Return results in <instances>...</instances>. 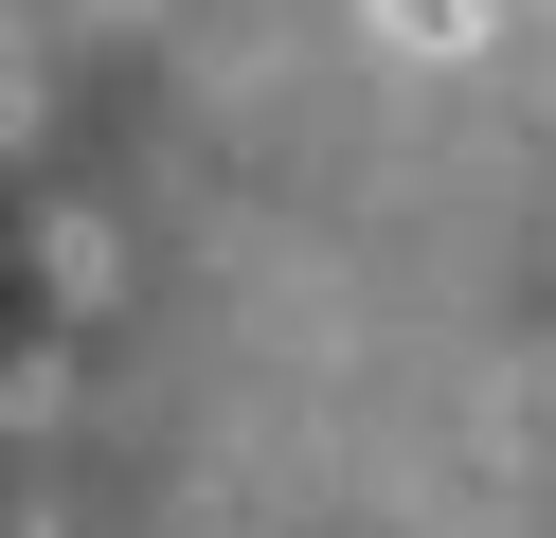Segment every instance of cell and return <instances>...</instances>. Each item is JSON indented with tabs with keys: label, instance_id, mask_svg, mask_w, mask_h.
Instances as JSON below:
<instances>
[{
	"label": "cell",
	"instance_id": "cell-1",
	"mask_svg": "<svg viewBox=\"0 0 556 538\" xmlns=\"http://www.w3.org/2000/svg\"><path fill=\"white\" fill-rule=\"evenodd\" d=\"M377 36L395 54H484V0H377Z\"/></svg>",
	"mask_w": 556,
	"mask_h": 538
}]
</instances>
